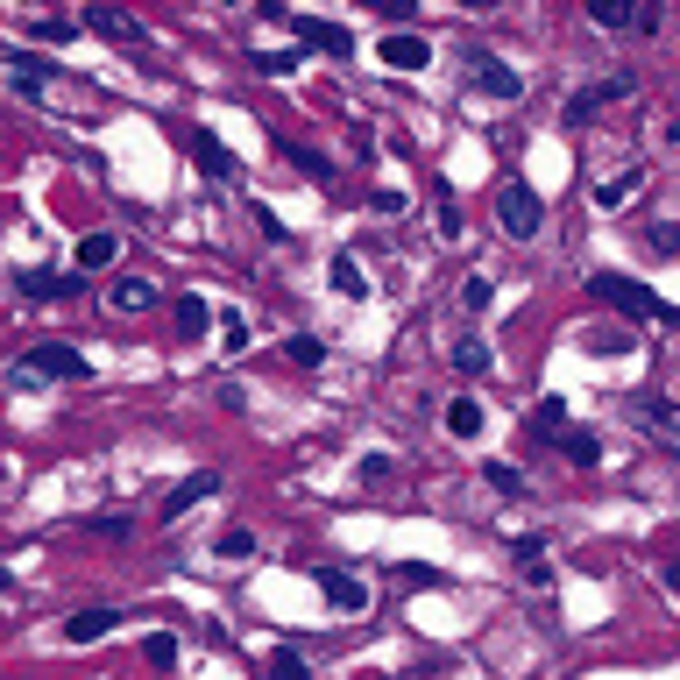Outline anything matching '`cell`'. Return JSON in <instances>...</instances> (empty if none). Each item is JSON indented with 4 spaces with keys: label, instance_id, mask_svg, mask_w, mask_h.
Wrapping results in <instances>:
<instances>
[{
    "label": "cell",
    "instance_id": "1",
    "mask_svg": "<svg viewBox=\"0 0 680 680\" xmlns=\"http://www.w3.org/2000/svg\"><path fill=\"white\" fill-rule=\"evenodd\" d=\"M589 290H595V305H610V313H624V319H638V326H680V305H667L652 284L624 277V269H595Z\"/></svg>",
    "mask_w": 680,
    "mask_h": 680
},
{
    "label": "cell",
    "instance_id": "2",
    "mask_svg": "<svg viewBox=\"0 0 680 680\" xmlns=\"http://www.w3.org/2000/svg\"><path fill=\"white\" fill-rule=\"evenodd\" d=\"M8 376H14V391H36V383H86L92 362H86L71 341H36L29 355L8 368Z\"/></svg>",
    "mask_w": 680,
    "mask_h": 680
},
{
    "label": "cell",
    "instance_id": "3",
    "mask_svg": "<svg viewBox=\"0 0 680 680\" xmlns=\"http://www.w3.org/2000/svg\"><path fill=\"white\" fill-rule=\"evenodd\" d=\"M256 8L269 14V22L290 29V43H305V50H319V57H355V36H347L341 22H326V14H290L284 0H256Z\"/></svg>",
    "mask_w": 680,
    "mask_h": 680
},
{
    "label": "cell",
    "instance_id": "4",
    "mask_svg": "<svg viewBox=\"0 0 680 680\" xmlns=\"http://www.w3.org/2000/svg\"><path fill=\"white\" fill-rule=\"evenodd\" d=\"M496 220H503V235H511V242H532L539 227H546V199H539L524 178H511L496 191Z\"/></svg>",
    "mask_w": 680,
    "mask_h": 680
},
{
    "label": "cell",
    "instance_id": "5",
    "mask_svg": "<svg viewBox=\"0 0 680 680\" xmlns=\"http://www.w3.org/2000/svg\"><path fill=\"white\" fill-rule=\"evenodd\" d=\"M185 149H191V164H199L213 185H235V178H242L235 149H227V142H220V135H213L206 121H191V128H185Z\"/></svg>",
    "mask_w": 680,
    "mask_h": 680
},
{
    "label": "cell",
    "instance_id": "6",
    "mask_svg": "<svg viewBox=\"0 0 680 680\" xmlns=\"http://www.w3.org/2000/svg\"><path fill=\"white\" fill-rule=\"evenodd\" d=\"M57 71L65 65H50V57H36V50H8V86L22 92V100H50Z\"/></svg>",
    "mask_w": 680,
    "mask_h": 680
},
{
    "label": "cell",
    "instance_id": "7",
    "mask_svg": "<svg viewBox=\"0 0 680 680\" xmlns=\"http://www.w3.org/2000/svg\"><path fill=\"white\" fill-rule=\"evenodd\" d=\"M469 79H475V92H490V100H524V79L490 50H469Z\"/></svg>",
    "mask_w": 680,
    "mask_h": 680
},
{
    "label": "cell",
    "instance_id": "8",
    "mask_svg": "<svg viewBox=\"0 0 680 680\" xmlns=\"http://www.w3.org/2000/svg\"><path fill=\"white\" fill-rule=\"evenodd\" d=\"M313 581H319V595L334 602V610H347V617H362L368 602H376V595H368V581H362V574H347V568H319Z\"/></svg>",
    "mask_w": 680,
    "mask_h": 680
},
{
    "label": "cell",
    "instance_id": "9",
    "mask_svg": "<svg viewBox=\"0 0 680 680\" xmlns=\"http://www.w3.org/2000/svg\"><path fill=\"white\" fill-rule=\"evenodd\" d=\"M631 418H638V425H645V433H652V440H667V446H673V454H680V412H673V404H667V397H652V391H645V397H631Z\"/></svg>",
    "mask_w": 680,
    "mask_h": 680
},
{
    "label": "cell",
    "instance_id": "10",
    "mask_svg": "<svg viewBox=\"0 0 680 680\" xmlns=\"http://www.w3.org/2000/svg\"><path fill=\"white\" fill-rule=\"evenodd\" d=\"M610 100H631V71H610V79H595L589 92H574V100H568V121H589V114L610 107Z\"/></svg>",
    "mask_w": 680,
    "mask_h": 680
},
{
    "label": "cell",
    "instance_id": "11",
    "mask_svg": "<svg viewBox=\"0 0 680 680\" xmlns=\"http://www.w3.org/2000/svg\"><path fill=\"white\" fill-rule=\"evenodd\" d=\"M86 29L107 36V43H149V29L135 22V14H121V8H86Z\"/></svg>",
    "mask_w": 680,
    "mask_h": 680
},
{
    "label": "cell",
    "instance_id": "12",
    "mask_svg": "<svg viewBox=\"0 0 680 680\" xmlns=\"http://www.w3.org/2000/svg\"><path fill=\"white\" fill-rule=\"evenodd\" d=\"M589 22L595 29H631V22L638 29H659V14L652 8H631V0H589Z\"/></svg>",
    "mask_w": 680,
    "mask_h": 680
},
{
    "label": "cell",
    "instance_id": "13",
    "mask_svg": "<svg viewBox=\"0 0 680 680\" xmlns=\"http://www.w3.org/2000/svg\"><path fill=\"white\" fill-rule=\"evenodd\" d=\"M383 65H391V71H425V65H433V43H425V36H383Z\"/></svg>",
    "mask_w": 680,
    "mask_h": 680
},
{
    "label": "cell",
    "instance_id": "14",
    "mask_svg": "<svg viewBox=\"0 0 680 680\" xmlns=\"http://www.w3.org/2000/svg\"><path fill=\"white\" fill-rule=\"evenodd\" d=\"M114 624H121V610H79V617H65V645H100Z\"/></svg>",
    "mask_w": 680,
    "mask_h": 680
},
{
    "label": "cell",
    "instance_id": "15",
    "mask_svg": "<svg viewBox=\"0 0 680 680\" xmlns=\"http://www.w3.org/2000/svg\"><path fill=\"white\" fill-rule=\"evenodd\" d=\"M79 290V277H57V269H22V298L29 305H57V298H71Z\"/></svg>",
    "mask_w": 680,
    "mask_h": 680
},
{
    "label": "cell",
    "instance_id": "16",
    "mask_svg": "<svg viewBox=\"0 0 680 680\" xmlns=\"http://www.w3.org/2000/svg\"><path fill=\"white\" fill-rule=\"evenodd\" d=\"M206 496H220V475H213V469H199L191 482H178V490L164 496V518H185L191 503H206Z\"/></svg>",
    "mask_w": 680,
    "mask_h": 680
},
{
    "label": "cell",
    "instance_id": "17",
    "mask_svg": "<svg viewBox=\"0 0 680 680\" xmlns=\"http://www.w3.org/2000/svg\"><path fill=\"white\" fill-rule=\"evenodd\" d=\"M446 355H454L461 376H490V368H496V355H490V341H482V334H461L454 347H446Z\"/></svg>",
    "mask_w": 680,
    "mask_h": 680
},
{
    "label": "cell",
    "instance_id": "18",
    "mask_svg": "<svg viewBox=\"0 0 680 680\" xmlns=\"http://www.w3.org/2000/svg\"><path fill=\"white\" fill-rule=\"evenodd\" d=\"M553 446H560V454L574 461V469H602V440L589 433V425H568V433H560Z\"/></svg>",
    "mask_w": 680,
    "mask_h": 680
},
{
    "label": "cell",
    "instance_id": "19",
    "mask_svg": "<svg viewBox=\"0 0 680 680\" xmlns=\"http://www.w3.org/2000/svg\"><path fill=\"white\" fill-rule=\"evenodd\" d=\"M326 277H334V290H341V298H347V305H362V298H368V277H362V263H355V256H347V248H341V256H334V263H326Z\"/></svg>",
    "mask_w": 680,
    "mask_h": 680
},
{
    "label": "cell",
    "instance_id": "20",
    "mask_svg": "<svg viewBox=\"0 0 680 680\" xmlns=\"http://www.w3.org/2000/svg\"><path fill=\"white\" fill-rule=\"evenodd\" d=\"M107 305H114V313H149V305H157V284H149V277H121L107 290Z\"/></svg>",
    "mask_w": 680,
    "mask_h": 680
},
{
    "label": "cell",
    "instance_id": "21",
    "mask_svg": "<svg viewBox=\"0 0 680 680\" xmlns=\"http://www.w3.org/2000/svg\"><path fill=\"white\" fill-rule=\"evenodd\" d=\"M482 425H490V412H482L475 397H454V404H446V433H454V440H482Z\"/></svg>",
    "mask_w": 680,
    "mask_h": 680
},
{
    "label": "cell",
    "instance_id": "22",
    "mask_svg": "<svg viewBox=\"0 0 680 680\" xmlns=\"http://www.w3.org/2000/svg\"><path fill=\"white\" fill-rule=\"evenodd\" d=\"M206 326H220V319H213V305L199 298V290H178V334H185V341H199Z\"/></svg>",
    "mask_w": 680,
    "mask_h": 680
},
{
    "label": "cell",
    "instance_id": "23",
    "mask_svg": "<svg viewBox=\"0 0 680 680\" xmlns=\"http://www.w3.org/2000/svg\"><path fill=\"white\" fill-rule=\"evenodd\" d=\"M121 256V235H79V269H114Z\"/></svg>",
    "mask_w": 680,
    "mask_h": 680
},
{
    "label": "cell",
    "instance_id": "24",
    "mask_svg": "<svg viewBox=\"0 0 680 680\" xmlns=\"http://www.w3.org/2000/svg\"><path fill=\"white\" fill-rule=\"evenodd\" d=\"M277 149H284V157H290V164H298V170H305V178H334V157H319V149H305V142H290V135H277Z\"/></svg>",
    "mask_w": 680,
    "mask_h": 680
},
{
    "label": "cell",
    "instance_id": "25",
    "mask_svg": "<svg viewBox=\"0 0 680 680\" xmlns=\"http://www.w3.org/2000/svg\"><path fill=\"white\" fill-rule=\"evenodd\" d=\"M213 553H220V560H248V553H256V532H248V524H220Z\"/></svg>",
    "mask_w": 680,
    "mask_h": 680
},
{
    "label": "cell",
    "instance_id": "26",
    "mask_svg": "<svg viewBox=\"0 0 680 680\" xmlns=\"http://www.w3.org/2000/svg\"><path fill=\"white\" fill-rule=\"evenodd\" d=\"M532 425H539V440H560V433H568V397H539Z\"/></svg>",
    "mask_w": 680,
    "mask_h": 680
},
{
    "label": "cell",
    "instance_id": "27",
    "mask_svg": "<svg viewBox=\"0 0 680 680\" xmlns=\"http://www.w3.org/2000/svg\"><path fill=\"white\" fill-rule=\"evenodd\" d=\"M631 191H638V170H617V178H602V185H595V206H602V213H617V206L631 199Z\"/></svg>",
    "mask_w": 680,
    "mask_h": 680
},
{
    "label": "cell",
    "instance_id": "28",
    "mask_svg": "<svg viewBox=\"0 0 680 680\" xmlns=\"http://www.w3.org/2000/svg\"><path fill=\"white\" fill-rule=\"evenodd\" d=\"M482 482L496 496H524V469H511V461H482Z\"/></svg>",
    "mask_w": 680,
    "mask_h": 680
},
{
    "label": "cell",
    "instance_id": "29",
    "mask_svg": "<svg viewBox=\"0 0 680 680\" xmlns=\"http://www.w3.org/2000/svg\"><path fill=\"white\" fill-rule=\"evenodd\" d=\"M142 659H149L157 673H170V667H178V638H170V631H149V638H142Z\"/></svg>",
    "mask_w": 680,
    "mask_h": 680
},
{
    "label": "cell",
    "instance_id": "30",
    "mask_svg": "<svg viewBox=\"0 0 680 680\" xmlns=\"http://www.w3.org/2000/svg\"><path fill=\"white\" fill-rule=\"evenodd\" d=\"M284 355L298 362V368H319V362H326V341H319V334H290V341H284Z\"/></svg>",
    "mask_w": 680,
    "mask_h": 680
},
{
    "label": "cell",
    "instance_id": "31",
    "mask_svg": "<svg viewBox=\"0 0 680 680\" xmlns=\"http://www.w3.org/2000/svg\"><path fill=\"white\" fill-rule=\"evenodd\" d=\"M269 680H313V667H305V652L277 645V652H269Z\"/></svg>",
    "mask_w": 680,
    "mask_h": 680
},
{
    "label": "cell",
    "instance_id": "32",
    "mask_svg": "<svg viewBox=\"0 0 680 680\" xmlns=\"http://www.w3.org/2000/svg\"><path fill=\"white\" fill-rule=\"evenodd\" d=\"M248 65H256L263 79H284V71H298V50H248Z\"/></svg>",
    "mask_w": 680,
    "mask_h": 680
},
{
    "label": "cell",
    "instance_id": "33",
    "mask_svg": "<svg viewBox=\"0 0 680 680\" xmlns=\"http://www.w3.org/2000/svg\"><path fill=\"white\" fill-rule=\"evenodd\" d=\"M29 36H36V43H71V36H79V22H57V14H36V22H29Z\"/></svg>",
    "mask_w": 680,
    "mask_h": 680
},
{
    "label": "cell",
    "instance_id": "34",
    "mask_svg": "<svg viewBox=\"0 0 680 680\" xmlns=\"http://www.w3.org/2000/svg\"><path fill=\"white\" fill-rule=\"evenodd\" d=\"M461 227H469V220H461V199L440 185V235H446V242H461Z\"/></svg>",
    "mask_w": 680,
    "mask_h": 680
},
{
    "label": "cell",
    "instance_id": "35",
    "mask_svg": "<svg viewBox=\"0 0 680 680\" xmlns=\"http://www.w3.org/2000/svg\"><path fill=\"white\" fill-rule=\"evenodd\" d=\"M461 305H469V313H490V305H496V284H490V277H469V284H461Z\"/></svg>",
    "mask_w": 680,
    "mask_h": 680
},
{
    "label": "cell",
    "instance_id": "36",
    "mask_svg": "<svg viewBox=\"0 0 680 680\" xmlns=\"http://www.w3.org/2000/svg\"><path fill=\"white\" fill-rule=\"evenodd\" d=\"M128 532H135L128 511H100V518H92V539H128Z\"/></svg>",
    "mask_w": 680,
    "mask_h": 680
},
{
    "label": "cell",
    "instance_id": "37",
    "mask_svg": "<svg viewBox=\"0 0 680 680\" xmlns=\"http://www.w3.org/2000/svg\"><path fill=\"white\" fill-rule=\"evenodd\" d=\"M220 347H227V355H242V347H248V319L242 313H220Z\"/></svg>",
    "mask_w": 680,
    "mask_h": 680
},
{
    "label": "cell",
    "instance_id": "38",
    "mask_svg": "<svg viewBox=\"0 0 680 680\" xmlns=\"http://www.w3.org/2000/svg\"><path fill=\"white\" fill-rule=\"evenodd\" d=\"M404 581H412V589H440V568H425V560H404V568H397Z\"/></svg>",
    "mask_w": 680,
    "mask_h": 680
},
{
    "label": "cell",
    "instance_id": "39",
    "mask_svg": "<svg viewBox=\"0 0 680 680\" xmlns=\"http://www.w3.org/2000/svg\"><path fill=\"white\" fill-rule=\"evenodd\" d=\"M652 248H659V256H680V227L659 220V227H652Z\"/></svg>",
    "mask_w": 680,
    "mask_h": 680
},
{
    "label": "cell",
    "instance_id": "40",
    "mask_svg": "<svg viewBox=\"0 0 680 680\" xmlns=\"http://www.w3.org/2000/svg\"><path fill=\"white\" fill-rule=\"evenodd\" d=\"M368 206H376V213H404V191L397 185H376V191H368Z\"/></svg>",
    "mask_w": 680,
    "mask_h": 680
},
{
    "label": "cell",
    "instance_id": "41",
    "mask_svg": "<svg viewBox=\"0 0 680 680\" xmlns=\"http://www.w3.org/2000/svg\"><path fill=\"white\" fill-rule=\"evenodd\" d=\"M256 227H263V242H290V235H284V220H277L269 206H256Z\"/></svg>",
    "mask_w": 680,
    "mask_h": 680
},
{
    "label": "cell",
    "instance_id": "42",
    "mask_svg": "<svg viewBox=\"0 0 680 680\" xmlns=\"http://www.w3.org/2000/svg\"><path fill=\"white\" fill-rule=\"evenodd\" d=\"M362 482H391V454H368L362 461Z\"/></svg>",
    "mask_w": 680,
    "mask_h": 680
}]
</instances>
